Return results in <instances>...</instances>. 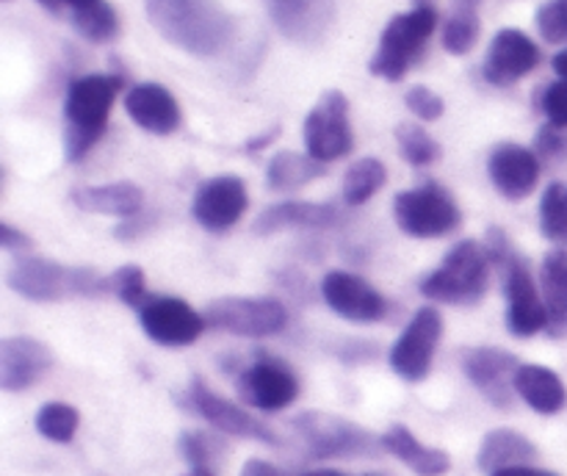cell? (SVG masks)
<instances>
[{
  "instance_id": "obj_1",
  "label": "cell",
  "mask_w": 567,
  "mask_h": 476,
  "mask_svg": "<svg viewBox=\"0 0 567 476\" xmlns=\"http://www.w3.org/2000/svg\"><path fill=\"white\" fill-rule=\"evenodd\" d=\"M144 11L166 42L197 59L221 55L236 39V20L219 0H144Z\"/></svg>"
},
{
  "instance_id": "obj_2",
  "label": "cell",
  "mask_w": 567,
  "mask_h": 476,
  "mask_svg": "<svg viewBox=\"0 0 567 476\" xmlns=\"http://www.w3.org/2000/svg\"><path fill=\"white\" fill-rule=\"evenodd\" d=\"M125 86V75H83L66 89L64 100V155L81 161L109 127L111 108Z\"/></svg>"
},
{
  "instance_id": "obj_3",
  "label": "cell",
  "mask_w": 567,
  "mask_h": 476,
  "mask_svg": "<svg viewBox=\"0 0 567 476\" xmlns=\"http://www.w3.org/2000/svg\"><path fill=\"white\" fill-rule=\"evenodd\" d=\"M485 252L491 258V266L502 269L504 297H507V330L515 338H532L540 330H548V310L543 293L537 291L529 263L515 252L502 227L487 230Z\"/></svg>"
},
{
  "instance_id": "obj_4",
  "label": "cell",
  "mask_w": 567,
  "mask_h": 476,
  "mask_svg": "<svg viewBox=\"0 0 567 476\" xmlns=\"http://www.w3.org/2000/svg\"><path fill=\"white\" fill-rule=\"evenodd\" d=\"M6 282L31 302H61L70 297H103L111 291V277L86 266H61L50 258H20L11 263Z\"/></svg>"
},
{
  "instance_id": "obj_5",
  "label": "cell",
  "mask_w": 567,
  "mask_h": 476,
  "mask_svg": "<svg viewBox=\"0 0 567 476\" xmlns=\"http://www.w3.org/2000/svg\"><path fill=\"white\" fill-rule=\"evenodd\" d=\"M487 280H491V258H487L485 247L474 238H465L421 282V291L435 302L476 304L485 297Z\"/></svg>"
},
{
  "instance_id": "obj_6",
  "label": "cell",
  "mask_w": 567,
  "mask_h": 476,
  "mask_svg": "<svg viewBox=\"0 0 567 476\" xmlns=\"http://www.w3.org/2000/svg\"><path fill=\"white\" fill-rule=\"evenodd\" d=\"M437 22H441L437 9H413L408 14L393 17L382 31L377 53L369 61L371 75L385 77V81H402L410 66L424 55Z\"/></svg>"
},
{
  "instance_id": "obj_7",
  "label": "cell",
  "mask_w": 567,
  "mask_h": 476,
  "mask_svg": "<svg viewBox=\"0 0 567 476\" xmlns=\"http://www.w3.org/2000/svg\"><path fill=\"white\" fill-rule=\"evenodd\" d=\"M291 426L308 443L310 454L319 459L377 457L380 452H385L382 437L336 413L308 410V413L293 415Z\"/></svg>"
},
{
  "instance_id": "obj_8",
  "label": "cell",
  "mask_w": 567,
  "mask_h": 476,
  "mask_svg": "<svg viewBox=\"0 0 567 476\" xmlns=\"http://www.w3.org/2000/svg\"><path fill=\"white\" fill-rule=\"evenodd\" d=\"M393 219L413 238H441L457 230L463 214L446 188L437 183H426V186L396 194Z\"/></svg>"
},
{
  "instance_id": "obj_9",
  "label": "cell",
  "mask_w": 567,
  "mask_h": 476,
  "mask_svg": "<svg viewBox=\"0 0 567 476\" xmlns=\"http://www.w3.org/2000/svg\"><path fill=\"white\" fill-rule=\"evenodd\" d=\"M305 149L310 158L330 164L352 153L354 133L349 122V100L341 89H327L319 103L308 111L302 125Z\"/></svg>"
},
{
  "instance_id": "obj_10",
  "label": "cell",
  "mask_w": 567,
  "mask_h": 476,
  "mask_svg": "<svg viewBox=\"0 0 567 476\" xmlns=\"http://www.w3.org/2000/svg\"><path fill=\"white\" fill-rule=\"evenodd\" d=\"M205 324L230 335L266 338L286 330L288 313L271 297H221L205 308Z\"/></svg>"
},
{
  "instance_id": "obj_11",
  "label": "cell",
  "mask_w": 567,
  "mask_h": 476,
  "mask_svg": "<svg viewBox=\"0 0 567 476\" xmlns=\"http://www.w3.org/2000/svg\"><path fill=\"white\" fill-rule=\"evenodd\" d=\"M441 335L443 315L435 308L415 310V315L404 327L402 335L396 338L391 354H388L391 369L408 382L426 380V374L432 369V358H435V349L441 343Z\"/></svg>"
},
{
  "instance_id": "obj_12",
  "label": "cell",
  "mask_w": 567,
  "mask_h": 476,
  "mask_svg": "<svg viewBox=\"0 0 567 476\" xmlns=\"http://www.w3.org/2000/svg\"><path fill=\"white\" fill-rule=\"evenodd\" d=\"M238 396L252 407L277 413L297 402L299 380L275 354H258L247 369L238 374Z\"/></svg>"
},
{
  "instance_id": "obj_13",
  "label": "cell",
  "mask_w": 567,
  "mask_h": 476,
  "mask_svg": "<svg viewBox=\"0 0 567 476\" xmlns=\"http://www.w3.org/2000/svg\"><path fill=\"white\" fill-rule=\"evenodd\" d=\"M277 31L302 48H316L330 37L338 20V0H266Z\"/></svg>"
},
{
  "instance_id": "obj_14",
  "label": "cell",
  "mask_w": 567,
  "mask_h": 476,
  "mask_svg": "<svg viewBox=\"0 0 567 476\" xmlns=\"http://www.w3.org/2000/svg\"><path fill=\"white\" fill-rule=\"evenodd\" d=\"M188 404L197 415H203L208 424H214L216 430L225 432L233 437H247V441L269 443V446H280V437L269 430L266 424H260L255 415H249L247 410L238 407L230 399L219 396L216 391H210L199 376H194L192 385H188Z\"/></svg>"
},
{
  "instance_id": "obj_15",
  "label": "cell",
  "mask_w": 567,
  "mask_h": 476,
  "mask_svg": "<svg viewBox=\"0 0 567 476\" xmlns=\"http://www.w3.org/2000/svg\"><path fill=\"white\" fill-rule=\"evenodd\" d=\"M249 205L247 186L238 175H216L197 188L192 216L199 227L210 232H225L244 216Z\"/></svg>"
},
{
  "instance_id": "obj_16",
  "label": "cell",
  "mask_w": 567,
  "mask_h": 476,
  "mask_svg": "<svg viewBox=\"0 0 567 476\" xmlns=\"http://www.w3.org/2000/svg\"><path fill=\"white\" fill-rule=\"evenodd\" d=\"M518 369V358L507 349L476 346L463 354V371L468 374V380L498 410L513 407V380Z\"/></svg>"
},
{
  "instance_id": "obj_17",
  "label": "cell",
  "mask_w": 567,
  "mask_h": 476,
  "mask_svg": "<svg viewBox=\"0 0 567 476\" xmlns=\"http://www.w3.org/2000/svg\"><path fill=\"white\" fill-rule=\"evenodd\" d=\"M144 332L161 346H188L205 330V315L177 297H153V302L138 310Z\"/></svg>"
},
{
  "instance_id": "obj_18",
  "label": "cell",
  "mask_w": 567,
  "mask_h": 476,
  "mask_svg": "<svg viewBox=\"0 0 567 476\" xmlns=\"http://www.w3.org/2000/svg\"><path fill=\"white\" fill-rule=\"evenodd\" d=\"M321 297L330 304L332 313L358 324H371V321L385 319L388 302L371 282L352 271H330L321 280Z\"/></svg>"
},
{
  "instance_id": "obj_19",
  "label": "cell",
  "mask_w": 567,
  "mask_h": 476,
  "mask_svg": "<svg viewBox=\"0 0 567 476\" xmlns=\"http://www.w3.org/2000/svg\"><path fill=\"white\" fill-rule=\"evenodd\" d=\"M540 64V48L518 28H502L493 37L482 72L493 86H513Z\"/></svg>"
},
{
  "instance_id": "obj_20",
  "label": "cell",
  "mask_w": 567,
  "mask_h": 476,
  "mask_svg": "<svg viewBox=\"0 0 567 476\" xmlns=\"http://www.w3.org/2000/svg\"><path fill=\"white\" fill-rule=\"evenodd\" d=\"M53 369V352L31 335H11L0 341V387L9 393L25 391Z\"/></svg>"
},
{
  "instance_id": "obj_21",
  "label": "cell",
  "mask_w": 567,
  "mask_h": 476,
  "mask_svg": "<svg viewBox=\"0 0 567 476\" xmlns=\"http://www.w3.org/2000/svg\"><path fill=\"white\" fill-rule=\"evenodd\" d=\"M487 172H491L493 186L507 199L518 203V199L529 197L540 180V155L513 142L498 144L487 161Z\"/></svg>"
},
{
  "instance_id": "obj_22",
  "label": "cell",
  "mask_w": 567,
  "mask_h": 476,
  "mask_svg": "<svg viewBox=\"0 0 567 476\" xmlns=\"http://www.w3.org/2000/svg\"><path fill=\"white\" fill-rule=\"evenodd\" d=\"M125 111L142 131L169 136L181 127V105L175 94L161 83H136L125 94Z\"/></svg>"
},
{
  "instance_id": "obj_23",
  "label": "cell",
  "mask_w": 567,
  "mask_h": 476,
  "mask_svg": "<svg viewBox=\"0 0 567 476\" xmlns=\"http://www.w3.org/2000/svg\"><path fill=\"white\" fill-rule=\"evenodd\" d=\"M341 219L332 205L327 203H302V199H288V203H277L266 208L264 214L255 219V232L258 236H271L280 230H321V227H332Z\"/></svg>"
},
{
  "instance_id": "obj_24",
  "label": "cell",
  "mask_w": 567,
  "mask_h": 476,
  "mask_svg": "<svg viewBox=\"0 0 567 476\" xmlns=\"http://www.w3.org/2000/svg\"><path fill=\"white\" fill-rule=\"evenodd\" d=\"M72 203L81 210H89V214L131 219V216L142 214L144 192L131 180L105 183V186H83L72 192Z\"/></svg>"
},
{
  "instance_id": "obj_25",
  "label": "cell",
  "mask_w": 567,
  "mask_h": 476,
  "mask_svg": "<svg viewBox=\"0 0 567 476\" xmlns=\"http://www.w3.org/2000/svg\"><path fill=\"white\" fill-rule=\"evenodd\" d=\"M515 393L529 404L532 410L543 415H557L567 404V387L557 371L546 365L526 363L515 371Z\"/></svg>"
},
{
  "instance_id": "obj_26",
  "label": "cell",
  "mask_w": 567,
  "mask_h": 476,
  "mask_svg": "<svg viewBox=\"0 0 567 476\" xmlns=\"http://www.w3.org/2000/svg\"><path fill=\"white\" fill-rule=\"evenodd\" d=\"M382 446H385L388 454L402 459L419 476H443L452 468V457L443 448H432L426 443H421L404 424H393L382 435Z\"/></svg>"
},
{
  "instance_id": "obj_27",
  "label": "cell",
  "mask_w": 567,
  "mask_h": 476,
  "mask_svg": "<svg viewBox=\"0 0 567 476\" xmlns=\"http://www.w3.org/2000/svg\"><path fill=\"white\" fill-rule=\"evenodd\" d=\"M537 457V446L526 435L515 430H493L482 437L480 454H476V465L485 474H496L502 468H513V465H526Z\"/></svg>"
},
{
  "instance_id": "obj_28",
  "label": "cell",
  "mask_w": 567,
  "mask_h": 476,
  "mask_svg": "<svg viewBox=\"0 0 567 476\" xmlns=\"http://www.w3.org/2000/svg\"><path fill=\"white\" fill-rule=\"evenodd\" d=\"M543 302L548 310V335L563 338L567 332V252L551 249L540 269Z\"/></svg>"
},
{
  "instance_id": "obj_29",
  "label": "cell",
  "mask_w": 567,
  "mask_h": 476,
  "mask_svg": "<svg viewBox=\"0 0 567 476\" xmlns=\"http://www.w3.org/2000/svg\"><path fill=\"white\" fill-rule=\"evenodd\" d=\"M327 169L321 161L302 153H291V149H282L266 166V183H269L271 192H293V188H302L308 183H313Z\"/></svg>"
},
{
  "instance_id": "obj_30",
  "label": "cell",
  "mask_w": 567,
  "mask_h": 476,
  "mask_svg": "<svg viewBox=\"0 0 567 476\" xmlns=\"http://www.w3.org/2000/svg\"><path fill=\"white\" fill-rule=\"evenodd\" d=\"M388 169L380 158H360L343 175V199L349 205H363L385 186Z\"/></svg>"
},
{
  "instance_id": "obj_31",
  "label": "cell",
  "mask_w": 567,
  "mask_h": 476,
  "mask_svg": "<svg viewBox=\"0 0 567 476\" xmlns=\"http://www.w3.org/2000/svg\"><path fill=\"white\" fill-rule=\"evenodd\" d=\"M72 25L89 42L105 44L111 39H116V33H120V17H116L114 6L105 3V0H97V3L72 11Z\"/></svg>"
},
{
  "instance_id": "obj_32",
  "label": "cell",
  "mask_w": 567,
  "mask_h": 476,
  "mask_svg": "<svg viewBox=\"0 0 567 476\" xmlns=\"http://www.w3.org/2000/svg\"><path fill=\"white\" fill-rule=\"evenodd\" d=\"M480 11H463L452 9V14L443 22V48L452 55H465L476 48L480 42Z\"/></svg>"
},
{
  "instance_id": "obj_33",
  "label": "cell",
  "mask_w": 567,
  "mask_h": 476,
  "mask_svg": "<svg viewBox=\"0 0 567 476\" xmlns=\"http://www.w3.org/2000/svg\"><path fill=\"white\" fill-rule=\"evenodd\" d=\"M540 230L548 241L567 244V183L557 180L543 192Z\"/></svg>"
},
{
  "instance_id": "obj_34",
  "label": "cell",
  "mask_w": 567,
  "mask_h": 476,
  "mask_svg": "<svg viewBox=\"0 0 567 476\" xmlns=\"http://www.w3.org/2000/svg\"><path fill=\"white\" fill-rule=\"evenodd\" d=\"M396 142L404 161L413 166H430L441 158V144H437V138L432 133H426L421 125H415V122H402L396 127Z\"/></svg>"
},
{
  "instance_id": "obj_35",
  "label": "cell",
  "mask_w": 567,
  "mask_h": 476,
  "mask_svg": "<svg viewBox=\"0 0 567 476\" xmlns=\"http://www.w3.org/2000/svg\"><path fill=\"white\" fill-rule=\"evenodd\" d=\"M81 413L72 404L50 402L37 413V432L53 443H70L75 437Z\"/></svg>"
},
{
  "instance_id": "obj_36",
  "label": "cell",
  "mask_w": 567,
  "mask_h": 476,
  "mask_svg": "<svg viewBox=\"0 0 567 476\" xmlns=\"http://www.w3.org/2000/svg\"><path fill=\"white\" fill-rule=\"evenodd\" d=\"M111 291L127 304V308L142 310L144 304L153 302L147 291V282H144V271L138 266H122L120 271L111 275Z\"/></svg>"
},
{
  "instance_id": "obj_37",
  "label": "cell",
  "mask_w": 567,
  "mask_h": 476,
  "mask_svg": "<svg viewBox=\"0 0 567 476\" xmlns=\"http://www.w3.org/2000/svg\"><path fill=\"white\" fill-rule=\"evenodd\" d=\"M181 452L188 459L192 468L214 470L216 457H219V443L208 435V432H183L181 435Z\"/></svg>"
},
{
  "instance_id": "obj_38",
  "label": "cell",
  "mask_w": 567,
  "mask_h": 476,
  "mask_svg": "<svg viewBox=\"0 0 567 476\" xmlns=\"http://www.w3.org/2000/svg\"><path fill=\"white\" fill-rule=\"evenodd\" d=\"M537 28L551 44L567 42V0H548L537 9Z\"/></svg>"
},
{
  "instance_id": "obj_39",
  "label": "cell",
  "mask_w": 567,
  "mask_h": 476,
  "mask_svg": "<svg viewBox=\"0 0 567 476\" xmlns=\"http://www.w3.org/2000/svg\"><path fill=\"white\" fill-rule=\"evenodd\" d=\"M404 103H408V108L413 111L421 122L441 120L443 111H446V103H443L441 94L432 92L430 86H413L404 94Z\"/></svg>"
},
{
  "instance_id": "obj_40",
  "label": "cell",
  "mask_w": 567,
  "mask_h": 476,
  "mask_svg": "<svg viewBox=\"0 0 567 476\" xmlns=\"http://www.w3.org/2000/svg\"><path fill=\"white\" fill-rule=\"evenodd\" d=\"M540 108L548 116V125L567 131V81L548 83L540 92Z\"/></svg>"
},
{
  "instance_id": "obj_41",
  "label": "cell",
  "mask_w": 567,
  "mask_h": 476,
  "mask_svg": "<svg viewBox=\"0 0 567 476\" xmlns=\"http://www.w3.org/2000/svg\"><path fill=\"white\" fill-rule=\"evenodd\" d=\"M535 153L540 155V158H567V131L554 125L540 127L535 142Z\"/></svg>"
},
{
  "instance_id": "obj_42",
  "label": "cell",
  "mask_w": 567,
  "mask_h": 476,
  "mask_svg": "<svg viewBox=\"0 0 567 476\" xmlns=\"http://www.w3.org/2000/svg\"><path fill=\"white\" fill-rule=\"evenodd\" d=\"M0 247L9 249V252H17V249H31L33 241H31V236H25L22 230H17L11 221H0Z\"/></svg>"
},
{
  "instance_id": "obj_43",
  "label": "cell",
  "mask_w": 567,
  "mask_h": 476,
  "mask_svg": "<svg viewBox=\"0 0 567 476\" xmlns=\"http://www.w3.org/2000/svg\"><path fill=\"white\" fill-rule=\"evenodd\" d=\"M150 221H155L153 216H144V214L131 216V219H125L120 227H116V238H122V241H133V238L142 236V230L153 227Z\"/></svg>"
},
{
  "instance_id": "obj_44",
  "label": "cell",
  "mask_w": 567,
  "mask_h": 476,
  "mask_svg": "<svg viewBox=\"0 0 567 476\" xmlns=\"http://www.w3.org/2000/svg\"><path fill=\"white\" fill-rule=\"evenodd\" d=\"M241 476H286L280 468H275L271 463H264V459H249L247 465H244Z\"/></svg>"
},
{
  "instance_id": "obj_45",
  "label": "cell",
  "mask_w": 567,
  "mask_h": 476,
  "mask_svg": "<svg viewBox=\"0 0 567 476\" xmlns=\"http://www.w3.org/2000/svg\"><path fill=\"white\" fill-rule=\"evenodd\" d=\"M491 476H559V474H554V470L532 468V465H513V468H502Z\"/></svg>"
},
{
  "instance_id": "obj_46",
  "label": "cell",
  "mask_w": 567,
  "mask_h": 476,
  "mask_svg": "<svg viewBox=\"0 0 567 476\" xmlns=\"http://www.w3.org/2000/svg\"><path fill=\"white\" fill-rule=\"evenodd\" d=\"M277 133H280V127H271V131L269 133H260V136L258 138H252V142H249L247 144V149H252V153H258V149H264V147H269V144L271 142H275V138H277Z\"/></svg>"
},
{
  "instance_id": "obj_47",
  "label": "cell",
  "mask_w": 567,
  "mask_h": 476,
  "mask_svg": "<svg viewBox=\"0 0 567 476\" xmlns=\"http://www.w3.org/2000/svg\"><path fill=\"white\" fill-rule=\"evenodd\" d=\"M554 72H557L559 77H563V81H567V48L565 50H559L557 55H554Z\"/></svg>"
},
{
  "instance_id": "obj_48",
  "label": "cell",
  "mask_w": 567,
  "mask_h": 476,
  "mask_svg": "<svg viewBox=\"0 0 567 476\" xmlns=\"http://www.w3.org/2000/svg\"><path fill=\"white\" fill-rule=\"evenodd\" d=\"M482 0H452V9H463V11H480Z\"/></svg>"
},
{
  "instance_id": "obj_49",
  "label": "cell",
  "mask_w": 567,
  "mask_h": 476,
  "mask_svg": "<svg viewBox=\"0 0 567 476\" xmlns=\"http://www.w3.org/2000/svg\"><path fill=\"white\" fill-rule=\"evenodd\" d=\"M39 6H42V9H48L50 14H59V9H61V0H37Z\"/></svg>"
},
{
  "instance_id": "obj_50",
  "label": "cell",
  "mask_w": 567,
  "mask_h": 476,
  "mask_svg": "<svg viewBox=\"0 0 567 476\" xmlns=\"http://www.w3.org/2000/svg\"><path fill=\"white\" fill-rule=\"evenodd\" d=\"M305 476H347V474H341V470H310V474H305ZM365 476H382V474H365Z\"/></svg>"
},
{
  "instance_id": "obj_51",
  "label": "cell",
  "mask_w": 567,
  "mask_h": 476,
  "mask_svg": "<svg viewBox=\"0 0 567 476\" xmlns=\"http://www.w3.org/2000/svg\"><path fill=\"white\" fill-rule=\"evenodd\" d=\"M61 3L72 6V11H75V9H83V6H92V3H97V0H61Z\"/></svg>"
},
{
  "instance_id": "obj_52",
  "label": "cell",
  "mask_w": 567,
  "mask_h": 476,
  "mask_svg": "<svg viewBox=\"0 0 567 476\" xmlns=\"http://www.w3.org/2000/svg\"><path fill=\"white\" fill-rule=\"evenodd\" d=\"M415 9H435V0H413Z\"/></svg>"
},
{
  "instance_id": "obj_53",
  "label": "cell",
  "mask_w": 567,
  "mask_h": 476,
  "mask_svg": "<svg viewBox=\"0 0 567 476\" xmlns=\"http://www.w3.org/2000/svg\"><path fill=\"white\" fill-rule=\"evenodd\" d=\"M183 476H216L214 470H203V468H192L188 470V474H183Z\"/></svg>"
}]
</instances>
